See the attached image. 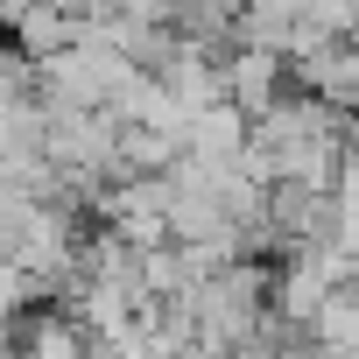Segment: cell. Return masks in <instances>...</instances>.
<instances>
[{"instance_id":"1","label":"cell","mask_w":359,"mask_h":359,"mask_svg":"<svg viewBox=\"0 0 359 359\" xmlns=\"http://www.w3.org/2000/svg\"><path fill=\"white\" fill-rule=\"evenodd\" d=\"M282 92H289V57L282 50H268V43H233L226 50V99L233 106H247L261 120Z\"/></svg>"}]
</instances>
